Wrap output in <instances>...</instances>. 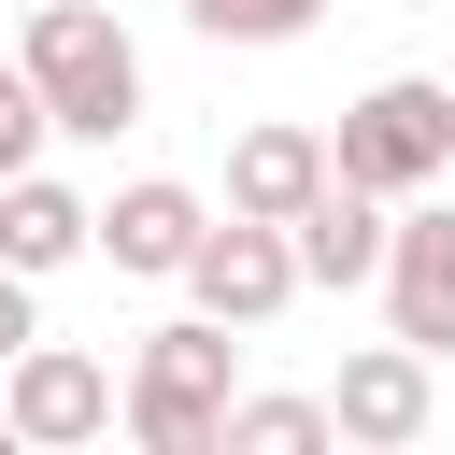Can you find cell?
<instances>
[{"mask_svg": "<svg viewBox=\"0 0 455 455\" xmlns=\"http://www.w3.org/2000/svg\"><path fill=\"white\" fill-rule=\"evenodd\" d=\"M313 14H327V0H185L199 43H299Z\"/></svg>", "mask_w": 455, "mask_h": 455, "instance_id": "4fadbf2b", "label": "cell"}, {"mask_svg": "<svg viewBox=\"0 0 455 455\" xmlns=\"http://www.w3.org/2000/svg\"><path fill=\"white\" fill-rule=\"evenodd\" d=\"M14 71H28V100H43L57 142H114V128H142V43H128L100 0H43L28 43H14Z\"/></svg>", "mask_w": 455, "mask_h": 455, "instance_id": "6da1fadb", "label": "cell"}, {"mask_svg": "<svg viewBox=\"0 0 455 455\" xmlns=\"http://www.w3.org/2000/svg\"><path fill=\"white\" fill-rule=\"evenodd\" d=\"M199 228H213V199H199V185H171V171H142V185L85 199V256H114L128 284H171Z\"/></svg>", "mask_w": 455, "mask_h": 455, "instance_id": "ba28073f", "label": "cell"}, {"mask_svg": "<svg viewBox=\"0 0 455 455\" xmlns=\"http://www.w3.org/2000/svg\"><path fill=\"white\" fill-rule=\"evenodd\" d=\"M213 455H327V398H242V384H228Z\"/></svg>", "mask_w": 455, "mask_h": 455, "instance_id": "7c38bea8", "label": "cell"}, {"mask_svg": "<svg viewBox=\"0 0 455 455\" xmlns=\"http://www.w3.org/2000/svg\"><path fill=\"white\" fill-rule=\"evenodd\" d=\"M71 256H85V199H71L43 156H28V171H0V270H28V284H43V270H71Z\"/></svg>", "mask_w": 455, "mask_h": 455, "instance_id": "8fae6325", "label": "cell"}, {"mask_svg": "<svg viewBox=\"0 0 455 455\" xmlns=\"http://www.w3.org/2000/svg\"><path fill=\"white\" fill-rule=\"evenodd\" d=\"M14 341H43V284H28V270H0V355H14Z\"/></svg>", "mask_w": 455, "mask_h": 455, "instance_id": "9a60e30c", "label": "cell"}, {"mask_svg": "<svg viewBox=\"0 0 455 455\" xmlns=\"http://www.w3.org/2000/svg\"><path fill=\"white\" fill-rule=\"evenodd\" d=\"M0 427H14V455H71V441L114 427V370L85 341H14L0 355Z\"/></svg>", "mask_w": 455, "mask_h": 455, "instance_id": "5b68a950", "label": "cell"}, {"mask_svg": "<svg viewBox=\"0 0 455 455\" xmlns=\"http://www.w3.org/2000/svg\"><path fill=\"white\" fill-rule=\"evenodd\" d=\"M228 384H242V327H213V313H171V327H142V355H128L114 412H128V441H142V455H213V427H228Z\"/></svg>", "mask_w": 455, "mask_h": 455, "instance_id": "7a4b0ae2", "label": "cell"}, {"mask_svg": "<svg viewBox=\"0 0 455 455\" xmlns=\"http://www.w3.org/2000/svg\"><path fill=\"white\" fill-rule=\"evenodd\" d=\"M171 284H185V313H213V327H242V341H256V327L299 299V256H284V228H270V213H213V228L185 242V270H171Z\"/></svg>", "mask_w": 455, "mask_h": 455, "instance_id": "277c9868", "label": "cell"}, {"mask_svg": "<svg viewBox=\"0 0 455 455\" xmlns=\"http://www.w3.org/2000/svg\"><path fill=\"white\" fill-rule=\"evenodd\" d=\"M313 185H327V128H284V114H270V128L228 142V213H270V228H284Z\"/></svg>", "mask_w": 455, "mask_h": 455, "instance_id": "30bf717a", "label": "cell"}, {"mask_svg": "<svg viewBox=\"0 0 455 455\" xmlns=\"http://www.w3.org/2000/svg\"><path fill=\"white\" fill-rule=\"evenodd\" d=\"M384 327L412 341V355H455V199H384Z\"/></svg>", "mask_w": 455, "mask_h": 455, "instance_id": "8992f818", "label": "cell"}, {"mask_svg": "<svg viewBox=\"0 0 455 455\" xmlns=\"http://www.w3.org/2000/svg\"><path fill=\"white\" fill-rule=\"evenodd\" d=\"M441 355H412L398 327L384 341H355L341 355V384H327V441H370V455H398V441H427V412H441V384H427Z\"/></svg>", "mask_w": 455, "mask_h": 455, "instance_id": "52a82bcc", "label": "cell"}, {"mask_svg": "<svg viewBox=\"0 0 455 455\" xmlns=\"http://www.w3.org/2000/svg\"><path fill=\"white\" fill-rule=\"evenodd\" d=\"M284 256H299V284H327V299H355V284L384 270V199L327 171V185H313V199L284 213Z\"/></svg>", "mask_w": 455, "mask_h": 455, "instance_id": "9c48e42d", "label": "cell"}, {"mask_svg": "<svg viewBox=\"0 0 455 455\" xmlns=\"http://www.w3.org/2000/svg\"><path fill=\"white\" fill-rule=\"evenodd\" d=\"M43 142H57V128H43V100H28V71L0 57V171H28Z\"/></svg>", "mask_w": 455, "mask_h": 455, "instance_id": "5bb4252c", "label": "cell"}, {"mask_svg": "<svg viewBox=\"0 0 455 455\" xmlns=\"http://www.w3.org/2000/svg\"><path fill=\"white\" fill-rule=\"evenodd\" d=\"M327 171L341 185H370V199H412V185H441L455 171V85H427V71H384L341 128H327Z\"/></svg>", "mask_w": 455, "mask_h": 455, "instance_id": "3957f363", "label": "cell"}]
</instances>
